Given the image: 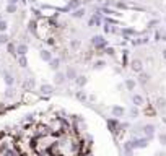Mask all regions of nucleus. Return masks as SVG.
Segmentation results:
<instances>
[{"label":"nucleus","mask_w":166,"mask_h":156,"mask_svg":"<svg viewBox=\"0 0 166 156\" xmlns=\"http://www.w3.org/2000/svg\"><path fill=\"white\" fill-rule=\"evenodd\" d=\"M91 42H93L96 47H104V46H106V39L103 36H93V38H91Z\"/></svg>","instance_id":"f257e3e1"},{"label":"nucleus","mask_w":166,"mask_h":156,"mask_svg":"<svg viewBox=\"0 0 166 156\" xmlns=\"http://www.w3.org/2000/svg\"><path fill=\"white\" fill-rule=\"evenodd\" d=\"M130 67H132V70H134L135 73H140V72H142V68H144V63H142V60L135 59V60H132Z\"/></svg>","instance_id":"f03ea898"},{"label":"nucleus","mask_w":166,"mask_h":156,"mask_svg":"<svg viewBox=\"0 0 166 156\" xmlns=\"http://www.w3.org/2000/svg\"><path fill=\"white\" fill-rule=\"evenodd\" d=\"M130 143H132L134 148H145L147 146V140H145V138H135V140H132Z\"/></svg>","instance_id":"7ed1b4c3"},{"label":"nucleus","mask_w":166,"mask_h":156,"mask_svg":"<svg viewBox=\"0 0 166 156\" xmlns=\"http://www.w3.org/2000/svg\"><path fill=\"white\" fill-rule=\"evenodd\" d=\"M87 82H88V78L85 77V75H77L75 77V83H77V86H80V88H83V86L87 85Z\"/></svg>","instance_id":"20e7f679"},{"label":"nucleus","mask_w":166,"mask_h":156,"mask_svg":"<svg viewBox=\"0 0 166 156\" xmlns=\"http://www.w3.org/2000/svg\"><path fill=\"white\" fill-rule=\"evenodd\" d=\"M111 112H112V115H114V117H122L125 111H124V107H121V106H112Z\"/></svg>","instance_id":"39448f33"},{"label":"nucleus","mask_w":166,"mask_h":156,"mask_svg":"<svg viewBox=\"0 0 166 156\" xmlns=\"http://www.w3.org/2000/svg\"><path fill=\"white\" fill-rule=\"evenodd\" d=\"M15 52H16L18 55H26V52H28V46H26V44H18V46L15 47Z\"/></svg>","instance_id":"423d86ee"},{"label":"nucleus","mask_w":166,"mask_h":156,"mask_svg":"<svg viewBox=\"0 0 166 156\" xmlns=\"http://www.w3.org/2000/svg\"><path fill=\"white\" fill-rule=\"evenodd\" d=\"M65 73H60V72H57L55 73V77H54V82L57 83V85H64L65 83Z\"/></svg>","instance_id":"0eeeda50"},{"label":"nucleus","mask_w":166,"mask_h":156,"mask_svg":"<svg viewBox=\"0 0 166 156\" xmlns=\"http://www.w3.org/2000/svg\"><path fill=\"white\" fill-rule=\"evenodd\" d=\"M144 134H145V137H148V138H150V137H153V134H155V125H145L144 127Z\"/></svg>","instance_id":"6e6552de"},{"label":"nucleus","mask_w":166,"mask_h":156,"mask_svg":"<svg viewBox=\"0 0 166 156\" xmlns=\"http://www.w3.org/2000/svg\"><path fill=\"white\" fill-rule=\"evenodd\" d=\"M148 80H150V75H148V73H144V72L139 73V83L140 85H147Z\"/></svg>","instance_id":"1a4fd4ad"},{"label":"nucleus","mask_w":166,"mask_h":156,"mask_svg":"<svg viewBox=\"0 0 166 156\" xmlns=\"http://www.w3.org/2000/svg\"><path fill=\"white\" fill-rule=\"evenodd\" d=\"M41 93L43 94H52L54 93V86L52 85H43L41 86Z\"/></svg>","instance_id":"9d476101"},{"label":"nucleus","mask_w":166,"mask_h":156,"mask_svg":"<svg viewBox=\"0 0 166 156\" xmlns=\"http://www.w3.org/2000/svg\"><path fill=\"white\" fill-rule=\"evenodd\" d=\"M3 80H5V83H7L8 86H11V85L15 83V78H13V75H11V73H8V72H5V73H3Z\"/></svg>","instance_id":"9b49d317"},{"label":"nucleus","mask_w":166,"mask_h":156,"mask_svg":"<svg viewBox=\"0 0 166 156\" xmlns=\"http://www.w3.org/2000/svg\"><path fill=\"white\" fill-rule=\"evenodd\" d=\"M75 77H77V70H75V68H72V67H68L67 68V73H65V78L75 80Z\"/></svg>","instance_id":"f8f14e48"},{"label":"nucleus","mask_w":166,"mask_h":156,"mask_svg":"<svg viewBox=\"0 0 166 156\" xmlns=\"http://www.w3.org/2000/svg\"><path fill=\"white\" fill-rule=\"evenodd\" d=\"M88 25H90V26H99V25H101V16H99V15H95L93 18L90 20Z\"/></svg>","instance_id":"ddd939ff"},{"label":"nucleus","mask_w":166,"mask_h":156,"mask_svg":"<svg viewBox=\"0 0 166 156\" xmlns=\"http://www.w3.org/2000/svg\"><path fill=\"white\" fill-rule=\"evenodd\" d=\"M23 88L25 90H33L34 88V80L33 78H26L25 83H23Z\"/></svg>","instance_id":"4468645a"},{"label":"nucleus","mask_w":166,"mask_h":156,"mask_svg":"<svg viewBox=\"0 0 166 156\" xmlns=\"http://www.w3.org/2000/svg\"><path fill=\"white\" fill-rule=\"evenodd\" d=\"M39 55H41V59L44 62H49L51 59H52V54H51L49 50H41V54H39Z\"/></svg>","instance_id":"2eb2a0df"},{"label":"nucleus","mask_w":166,"mask_h":156,"mask_svg":"<svg viewBox=\"0 0 166 156\" xmlns=\"http://www.w3.org/2000/svg\"><path fill=\"white\" fill-rule=\"evenodd\" d=\"M49 67L52 68V70H57V68L60 67V60L59 59H51L49 60Z\"/></svg>","instance_id":"dca6fc26"},{"label":"nucleus","mask_w":166,"mask_h":156,"mask_svg":"<svg viewBox=\"0 0 166 156\" xmlns=\"http://www.w3.org/2000/svg\"><path fill=\"white\" fill-rule=\"evenodd\" d=\"M72 16H73V18H83V16H85V8H77L72 13Z\"/></svg>","instance_id":"f3484780"},{"label":"nucleus","mask_w":166,"mask_h":156,"mask_svg":"<svg viewBox=\"0 0 166 156\" xmlns=\"http://www.w3.org/2000/svg\"><path fill=\"white\" fill-rule=\"evenodd\" d=\"M132 101H134L135 106H142V104H144V96H140V94H134Z\"/></svg>","instance_id":"a211bd4d"},{"label":"nucleus","mask_w":166,"mask_h":156,"mask_svg":"<svg viewBox=\"0 0 166 156\" xmlns=\"http://www.w3.org/2000/svg\"><path fill=\"white\" fill-rule=\"evenodd\" d=\"M18 65L20 67H28V59H26V55H18Z\"/></svg>","instance_id":"6ab92c4d"},{"label":"nucleus","mask_w":166,"mask_h":156,"mask_svg":"<svg viewBox=\"0 0 166 156\" xmlns=\"http://www.w3.org/2000/svg\"><path fill=\"white\" fill-rule=\"evenodd\" d=\"M125 88H127V90H130V91H132V90L135 88V82H134V80H132V78H129V80H125Z\"/></svg>","instance_id":"aec40b11"},{"label":"nucleus","mask_w":166,"mask_h":156,"mask_svg":"<svg viewBox=\"0 0 166 156\" xmlns=\"http://www.w3.org/2000/svg\"><path fill=\"white\" fill-rule=\"evenodd\" d=\"M156 106L160 109H164L166 107V99H164V98H158V99H156Z\"/></svg>","instance_id":"412c9836"},{"label":"nucleus","mask_w":166,"mask_h":156,"mask_svg":"<svg viewBox=\"0 0 166 156\" xmlns=\"http://www.w3.org/2000/svg\"><path fill=\"white\" fill-rule=\"evenodd\" d=\"M93 67H95V70H101V68H104V67H106V62H104V60H98Z\"/></svg>","instance_id":"4be33fe9"},{"label":"nucleus","mask_w":166,"mask_h":156,"mask_svg":"<svg viewBox=\"0 0 166 156\" xmlns=\"http://www.w3.org/2000/svg\"><path fill=\"white\" fill-rule=\"evenodd\" d=\"M15 96V90L11 88V86H8L7 90H5V98H13Z\"/></svg>","instance_id":"5701e85b"},{"label":"nucleus","mask_w":166,"mask_h":156,"mask_svg":"<svg viewBox=\"0 0 166 156\" xmlns=\"http://www.w3.org/2000/svg\"><path fill=\"white\" fill-rule=\"evenodd\" d=\"M7 28H8V23L5 20H0V33H5V31H7Z\"/></svg>","instance_id":"b1692460"},{"label":"nucleus","mask_w":166,"mask_h":156,"mask_svg":"<svg viewBox=\"0 0 166 156\" xmlns=\"http://www.w3.org/2000/svg\"><path fill=\"white\" fill-rule=\"evenodd\" d=\"M16 11V5L15 3H8L7 5V13H15Z\"/></svg>","instance_id":"393cba45"},{"label":"nucleus","mask_w":166,"mask_h":156,"mask_svg":"<svg viewBox=\"0 0 166 156\" xmlns=\"http://www.w3.org/2000/svg\"><path fill=\"white\" fill-rule=\"evenodd\" d=\"M8 42V36L5 33H0V44H7Z\"/></svg>","instance_id":"a878e982"},{"label":"nucleus","mask_w":166,"mask_h":156,"mask_svg":"<svg viewBox=\"0 0 166 156\" xmlns=\"http://www.w3.org/2000/svg\"><path fill=\"white\" fill-rule=\"evenodd\" d=\"M77 99H78V101H85V99H87V94H85V91H78V93H77Z\"/></svg>","instance_id":"bb28decb"},{"label":"nucleus","mask_w":166,"mask_h":156,"mask_svg":"<svg viewBox=\"0 0 166 156\" xmlns=\"http://www.w3.org/2000/svg\"><path fill=\"white\" fill-rule=\"evenodd\" d=\"M70 47L72 49H78L80 47V41H78V39H73V41L70 42Z\"/></svg>","instance_id":"cd10ccee"},{"label":"nucleus","mask_w":166,"mask_h":156,"mask_svg":"<svg viewBox=\"0 0 166 156\" xmlns=\"http://www.w3.org/2000/svg\"><path fill=\"white\" fill-rule=\"evenodd\" d=\"M129 112H130V115H132V117H137V115H139V109H137V107L134 106V107H130V111H129Z\"/></svg>","instance_id":"c85d7f7f"},{"label":"nucleus","mask_w":166,"mask_h":156,"mask_svg":"<svg viewBox=\"0 0 166 156\" xmlns=\"http://www.w3.org/2000/svg\"><path fill=\"white\" fill-rule=\"evenodd\" d=\"M158 140H160V143H161V145H166V134H161L158 137Z\"/></svg>","instance_id":"c756f323"},{"label":"nucleus","mask_w":166,"mask_h":156,"mask_svg":"<svg viewBox=\"0 0 166 156\" xmlns=\"http://www.w3.org/2000/svg\"><path fill=\"white\" fill-rule=\"evenodd\" d=\"M158 25V20H152L150 23H148V28H155Z\"/></svg>","instance_id":"7c9ffc66"},{"label":"nucleus","mask_w":166,"mask_h":156,"mask_svg":"<svg viewBox=\"0 0 166 156\" xmlns=\"http://www.w3.org/2000/svg\"><path fill=\"white\" fill-rule=\"evenodd\" d=\"M117 8H127V5H125V2H117Z\"/></svg>","instance_id":"2f4dec72"},{"label":"nucleus","mask_w":166,"mask_h":156,"mask_svg":"<svg viewBox=\"0 0 166 156\" xmlns=\"http://www.w3.org/2000/svg\"><path fill=\"white\" fill-rule=\"evenodd\" d=\"M8 52H11V54H15V46H13V44H8Z\"/></svg>","instance_id":"473e14b6"},{"label":"nucleus","mask_w":166,"mask_h":156,"mask_svg":"<svg viewBox=\"0 0 166 156\" xmlns=\"http://www.w3.org/2000/svg\"><path fill=\"white\" fill-rule=\"evenodd\" d=\"M122 33L125 34V36H130V34H134V31H132V30H124Z\"/></svg>","instance_id":"72a5a7b5"},{"label":"nucleus","mask_w":166,"mask_h":156,"mask_svg":"<svg viewBox=\"0 0 166 156\" xmlns=\"http://www.w3.org/2000/svg\"><path fill=\"white\" fill-rule=\"evenodd\" d=\"M132 42H134V46H140L142 44V39H134Z\"/></svg>","instance_id":"f704fd0d"},{"label":"nucleus","mask_w":166,"mask_h":156,"mask_svg":"<svg viewBox=\"0 0 166 156\" xmlns=\"http://www.w3.org/2000/svg\"><path fill=\"white\" fill-rule=\"evenodd\" d=\"M106 52H107V54H109V55H114V49H112V47H109V49H107Z\"/></svg>","instance_id":"c9c22d12"},{"label":"nucleus","mask_w":166,"mask_h":156,"mask_svg":"<svg viewBox=\"0 0 166 156\" xmlns=\"http://www.w3.org/2000/svg\"><path fill=\"white\" fill-rule=\"evenodd\" d=\"M160 34H161V38H163V41H166V31H161V33H160Z\"/></svg>","instance_id":"e433bc0d"},{"label":"nucleus","mask_w":166,"mask_h":156,"mask_svg":"<svg viewBox=\"0 0 166 156\" xmlns=\"http://www.w3.org/2000/svg\"><path fill=\"white\" fill-rule=\"evenodd\" d=\"M5 156H15V153L13 151H7V153H5Z\"/></svg>","instance_id":"4c0bfd02"},{"label":"nucleus","mask_w":166,"mask_h":156,"mask_svg":"<svg viewBox=\"0 0 166 156\" xmlns=\"http://www.w3.org/2000/svg\"><path fill=\"white\" fill-rule=\"evenodd\" d=\"M7 2H8V3H15V5H16V3H18V0H7Z\"/></svg>","instance_id":"58836bf2"},{"label":"nucleus","mask_w":166,"mask_h":156,"mask_svg":"<svg viewBox=\"0 0 166 156\" xmlns=\"http://www.w3.org/2000/svg\"><path fill=\"white\" fill-rule=\"evenodd\" d=\"M163 57H164V59H166V49L163 50Z\"/></svg>","instance_id":"ea45409f"},{"label":"nucleus","mask_w":166,"mask_h":156,"mask_svg":"<svg viewBox=\"0 0 166 156\" xmlns=\"http://www.w3.org/2000/svg\"><path fill=\"white\" fill-rule=\"evenodd\" d=\"M0 20H2V16H0Z\"/></svg>","instance_id":"a19ab883"}]
</instances>
